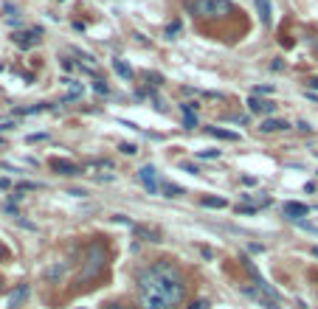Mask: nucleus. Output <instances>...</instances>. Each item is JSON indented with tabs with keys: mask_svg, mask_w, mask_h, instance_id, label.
Instances as JSON below:
<instances>
[{
	"mask_svg": "<svg viewBox=\"0 0 318 309\" xmlns=\"http://www.w3.org/2000/svg\"><path fill=\"white\" fill-rule=\"evenodd\" d=\"M25 298H28V284H17L12 292H9V309H17Z\"/></svg>",
	"mask_w": 318,
	"mask_h": 309,
	"instance_id": "obj_9",
	"label": "nucleus"
},
{
	"mask_svg": "<svg viewBox=\"0 0 318 309\" xmlns=\"http://www.w3.org/2000/svg\"><path fill=\"white\" fill-rule=\"evenodd\" d=\"M237 211H239V214H250V217H253V214H256L259 208H256V206H239Z\"/></svg>",
	"mask_w": 318,
	"mask_h": 309,
	"instance_id": "obj_26",
	"label": "nucleus"
},
{
	"mask_svg": "<svg viewBox=\"0 0 318 309\" xmlns=\"http://www.w3.org/2000/svg\"><path fill=\"white\" fill-rule=\"evenodd\" d=\"M82 93H85L82 82H68V96H65V102H76V99H82Z\"/></svg>",
	"mask_w": 318,
	"mask_h": 309,
	"instance_id": "obj_16",
	"label": "nucleus"
},
{
	"mask_svg": "<svg viewBox=\"0 0 318 309\" xmlns=\"http://www.w3.org/2000/svg\"><path fill=\"white\" fill-rule=\"evenodd\" d=\"M3 256H6V250H3V245H0V259H3Z\"/></svg>",
	"mask_w": 318,
	"mask_h": 309,
	"instance_id": "obj_38",
	"label": "nucleus"
},
{
	"mask_svg": "<svg viewBox=\"0 0 318 309\" xmlns=\"http://www.w3.org/2000/svg\"><path fill=\"white\" fill-rule=\"evenodd\" d=\"M96 169H113V163H110V161H96V163H91V172H96Z\"/></svg>",
	"mask_w": 318,
	"mask_h": 309,
	"instance_id": "obj_25",
	"label": "nucleus"
},
{
	"mask_svg": "<svg viewBox=\"0 0 318 309\" xmlns=\"http://www.w3.org/2000/svg\"><path fill=\"white\" fill-rule=\"evenodd\" d=\"M93 90H96V93H102V96H107V93H110V87H107V84H104L102 79H96V82H93Z\"/></svg>",
	"mask_w": 318,
	"mask_h": 309,
	"instance_id": "obj_23",
	"label": "nucleus"
},
{
	"mask_svg": "<svg viewBox=\"0 0 318 309\" xmlns=\"http://www.w3.org/2000/svg\"><path fill=\"white\" fill-rule=\"evenodd\" d=\"M107 309H121V307H118V304H110V307H107Z\"/></svg>",
	"mask_w": 318,
	"mask_h": 309,
	"instance_id": "obj_37",
	"label": "nucleus"
},
{
	"mask_svg": "<svg viewBox=\"0 0 318 309\" xmlns=\"http://www.w3.org/2000/svg\"><path fill=\"white\" fill-rule=\"evenodd\" d=\"M183 9L197 20H223L234 12L231 0H186Z\"/></svg>",
	"mask_w": 318,
	"mask_h": 309,
	"instance_id": "obj_3",
	"label": "nucleus"
},
{
	"mask_svg": "<svg viewBox=\"0 0 318 309\" xmlns=\"http://www.w3.org/2000/svg\"><path fill=\"white\" fill-rule=\"evenodd\" d=\"M253 3H256V12H259V20H262V25H271V0H253Z\"/></svg>",
	"mask_w": 318,
	"mask_h": 309,
	"instance_id": "obj_13",
	"label": "nucleus"
},
{
	"mask_svg": "<svg viewBox=\"0 0 318 309\" xmlns=\"http://www.w3.org/2000/svg\"><path fill=\"white\" fill-rule=\"evenodd\" d=\"M62 273H65V264H54V267H51V270H48V281H57V278H59V275H62Z\"/></svg>",
	"mask_w": 318,
	"mask_h": 309,
	"instance_id": "obj_21",
	"label": "nucleus"
},
{
	"mask_svg": "<svg viewBox=\"0 0 318 309\" xmlns=\"http://www.w3.org/2000/svg\"><path fill=\"white\" fill-rule=\"evenodd\" d=\"M6 188H12V180L9 177H0V191H6Z\"/></svg>",
	"mask_w": 318,
	"mask_h": 309,
	"instance_id": "obj_30",
	"label": "nucleus"
},
{
	"mask_svg": "<svg viewBox=\"0 0 318 309\" xmlns=\"http://www.w3.org/2000/svg\"><path fill=\"white\" fill-rule=\"evenodd\" d=\"M259 129L262 132H284V129H290V124L282 121V118H268V121H262Z\"/></svg>",
	"mask_w": 318,
	"mask_h": 309,
	"instance_id": "obj_11",
	"label": "nucleus"
},
{
	"mask_svg": "<svg viewBox=\"0 0 318 309\" xmlns=\"http://www.w3.org/2000/svg\"><path fill=\"white\" fill-rule=\"evenodd\" d=\"M239 292L245 298H250V301H256L262 309H282V301L279 298H273V295H268L265 289H259V287H248V284H242L239 287Z\"/></svg>",
	"mask_w": 318,
	"mask_h": 309,
	"instance_id": "obj_4",
	"label": "nucleus"
},
{
	"mask_svg": "<svg viewBox=\"0 0 318 309\" xmlns=\"http://www.w3.org/2000/svg\"><path fill=\"white\" fill-rule=\"evenodd\" d=\"M295 126H298V129H301V132H310V129H313V126L307 124V121H298V124H295Z\"/></svg>",
	"mask_w": 318,
	"mask_h": 309,
	"instance_id": "obj_34",
	"label": "nucleus"
},
{
	"mask_svg": "<svg viewBox=\"0 0 318 309\" xmlns=\"http://www.w3.org/2000/svg\"><path fill=\"white\" fill-rule=\"evenodd\" d=\"M248 110H250V113H273L276 104H273V102H262V99H253V96H250V99H248Z\"/></svg>",
	"mask_w": 318,
	"mask_h": 309,
	"instance_id": "obj_12",
	"label": "nucleus"
},
{
	"mask_svg": "<svg viewBox=\"0 0 318 309\" xmlns=\"http://www.w3.org/2000/svg\"><path fill=\"white\" fill-rule=\"evenodd\" d=\"M104 267H107V245H104V242H93V245L85 247L76 281H79V284H88L91 278H99V275H102Z\"/></svg>",
	"mask_w": 318,
	"mask_h": 309,
	"instance_id": "obj_2",
	"label": "nucleus"
},
{
	"mask_svg": "<svg viewBox=\"0 0 318 309\" xmlns=\"http://www.w3.org/2000/svg\"><path fill=\"white\" fill-rule=\"evenodd\" d=\"M310 87H316V90H318V79H313V82H310Z\"/></svg>",
	"mask_w": 318,
	"mask_h": 309,
	"instance_id": "obj_36",
	"label": "nucleus"
},
{
	"mask_svg": "<svg viewBox=\"0 0 318 309\" xmlns=\"http://www.w3.org/2000/svg\"><path fill=\"white\" fill-rule=\"evenodd\" d=\"M138 180L144 183L149 194H155L158 191V172H155V166H144V169H138Z\"/></svg>",
	"mask_w": 318,
	"mask_h": 309,
	"instance_id": "obj_6",
	"label": "nucleus"
},
{
	"mask_svg": "<svg viewBox=\"0 0 318 309\" xmlns=\"http://www.w3.org/2000/svg\"><path fill=\"white\" fill-rule=\"evenodd\" d=\"M253 93H273V87H271V84H259Z\"/></svg>",
	"mask_w": 318,
	"mask_h": 309,
	"instance_id": "obj_32",
	"label": "nucleus"
},
{
	"mask_svg": "<svg viewBox=\"0 0 318 309\" xmlns=\"http://www.w3.org/2000/svg\"><path fill=\"white\" fill-rule=\"evenodd\" d=\"M200 203H203V208H226L228 206V200H223V197H203Z\"/></svg>",
	"mask_w": 318,
	"mask_h": 309,
	"instance_id": "obj_18",
	"label": "nucleus"
},
{
	"mask_svg": "<svg viewBox=\"0 0 318 309\" xmlns=\"http://www.w3.org/2000/svg\"><path fill=\"white\" fill-rule=\"evenodd\" d=\"M310 214V208L304 206V203H284V217L293 219V222H298L301 217H307Z\"/></svg>",
	"mask_w": 318,
	"mask_h": 309,
	"instance_id": "obj_8",
	"label": "nucleus"
},
{
	"mask_svg": "<svg viewBox=\"0 0 318 309\" xmlns=\"http://www.w3.org/2000/svg\"><path fill=\"white\" fill-rule=\"evenodd\" d=\"M133 230H136L138 239H147V242H160V233L158 230L147 228V225H133Z\"/></svg>",
	"mask_w": 318,
	"mask_h": 309,
	"instance_id": "obj_14",
	"label": "nucleus"
},
{
	"mask_svg": "<svg viewBox=\"0 0 318 309\" xmlns=\"http://www.w3.org/2000/svg\"><path fill=\"white\" fill-rule=\"evenodd\" d=\"M118 149H121L124 155H136V152H138V146H133V144H121Z\"/></svg>",
	"mask_w": 318,
	"mask_h": 309,
	"instance_id": "obj_27",
	"label": "nucleus"
},
{
	"mask_svg": "<svg viewBox=\"0 0 318 309\" xmlns=\"http://www.w3.org/2000/svg\"><path fill=\"white\" fill-rule=\"evenodd\" d=\"M220 155H223L220 149H203V152H197V158H200V161H205V158H208V161H214V158H220Z\"/></svg>",
	"mask_w": 318,
	"mask_h": 309,
	"instance_id": "obj_22",
	"label": "nucleus"
},
{
	"mask_svg": "<svg viewBox=\"0 0 318 309\" xmlns=\"http://www.w3.org/2000/svg\"><path fill=\"white\" fill-rule=\"evenodd\" d=\"M205 132L214 135V138H220V141H228V144H237V141H239L237 132H231V129H220V126H205Z\"/></svg>",
	"mask_w": 318,
	"mask_h": 309,
	"instance_id": "obj_10",
	"label": "nucleus"
},
{
	"mask_svg": "<svg viewBox=\"0 0 318 309\" xmlns=\"http://www.w3.org/2000/svg\"><path fill=\"white\" fill-rule=\"evenodd\" d=\"M208 307H211L208 301H194V304H192V307H189V309H208Z\"/></svg>",
	"mask_w": 318,
	"mask_h": 309,
	"instance_id": "obj_29",
	"label": "nucleus"
},
{
	"mask_svg": "<svg viewBox=\"0 0 318 309\" xmlns=\"http://www.w3.org/2000/svg\"><path fill=\"white\" fill-rule=\"evenodd\" d=\"M37 188H43V183H31V180L17 183V191H20V194H25V191H37Z\"/></svg>",
	"mask_w": 318,
	"mask_h": 309,
	"instance_id": "obj_20",
	"label": "nucleus"
},
{
	"mask_svg": "<svg viewBox=\"0 0 318 309\" xmlns=\"http://www.w3.org/2000/svg\"><path fill=\"white\" fill-rule=\"evenodd\" d=\"M54 104H34V107H25V110H17V115H37V113H45L51 110Z\"/></svg>",
	"mask_w": 318,
	"mask_h": 309,
	"instance_id": "obj_19",
	"label": "nucleus"
},
{
	"mask_svg": "<svg viewBox=\"0 0 318 309\" xmlns=\"http://www.w3.org/2000/svg\"><path fill=\"white\" fill-rule=\"evenodd\" d=\"M40 34H43V28H31V31H17V34H12L14 45L17 48H34L37 42H40Z\"/></svg>",
	"mask_w": 318,
	"mask_h": 309,
	"instance_id": "obj_5",
	"label": "nucleus"
},
{
	"mask_svg": "<svg viewBox=\"0 0 318 309\" xmlns=\"http://www.w3.org/2000/svg\"><path fill=\"white\" fill-rule=\"evenodd\" d=\"M313 256H316V259H318V247H313Z\"/></svg>",
	"mask_w": 318,
	"mask_h": 309,
	"instance_id": "obj_39",
	"label": "nucleus"
},
{
	"mask_svg": "<svg viewBox=\"0 0 318 309\" xmlns=\"http://www.w3.org/2000/svg\"><path fill=\"white\" fill-rule=\"evenodd\" d=\"M178 31H181V23H172L169 28H166V37H175Z\"/></svg>",
	"mask_w": 318,
	"mask_h": 309,
	"instance_id": "obj_28",
	"label": "nucleus"
},
{
	"mask_svg": "<svg viewBox=\"0 0 318 309\" xmlns=\"http://www.w3.org/2000/svg\"><path fill=\"white\" fill-rule=\"evenodd\" d=\"M62 68H65V70H70V73H73V70H76V65H73L70 59H62Z\"/></svg>",
	"mask_w": 318,
	"mask_h": 309,
	"instance_id": "obj_31",
	"label": "nucleus"
},
{
	"mask_svg": "<svg viewBox=\"0 0 318 309\" xmlns=\"http://www.w3.org/2000/svg\"><path fill=\"white\" fill-rule=\"evenodd\" d=\"M48 166H51L57 174H70V177L82 174L79 166H76V163H70V161H65V158H51V161H48Z\"/></svg>",
	"mask_w": 318,
	"mask_h": 309,
	"instance_id": "obj_7",
	"label": "nucleus"
},
{
	"mask_svg": "<svg viewBox=\"0 0 318 309\" xmlns=\"http://www.w3.org/2000/svg\"><path fill=\"white\" fill-rule=\"evenodd\" d=\"M183 169H186V172H192V174H200V172H197V166H194V163H183Z\"/></svg>",
	"mask_w": 318,
	"mask_h": 309,
	"instance_id": "obj_33",
	"label": "nucleus"
},
{
	"mask_svg": "<svg viewBox=\"0 0 318 309\" xmlns=\"http://www.w3.org/2000/svg\"><path fill=\"white\" fill-rule=\"evenodd\" d=\"M242 183H245V185H256V177H248V174H245V177H242Z\"/></svg>",
	"mask_w": 318,
	"mask_h": 309,
	"instance_id": "obj_35",
	"label": "nucleus"
},
{
	"mask_svg": "<svg viewBox=\"0 0 318 309\" xmlns=\"http://www.w3.org/2000/svg\"><path fill=\"white\" fill-rule=\"evenodd\" d=\"M183 124H186V129L197 126V118H194V113H183Z\"/></svg>",
	"mask_w": 318,
	"mask_h": 309,
	"instance_id": "obj_24",
	"label": "nucleus"
},
{
	"mask_svg": "<svg viewBox=\"0 0 318 309\" xmlns=\"http://www.w3.org/2000/svg\"><path fill=\"white\" fill-rule=\"evenodd\" d=\"M138 307L141 309H175L186 298L183 273L169 262H155L138 270Z\"/></svg>",
	"mask_w": 318,
	"mask_h": 309,
	"instance_id": "obj_1",
	"label": "nucleus"
},
{
	"mask_svg": "<svg viewBox=\"0 0 318 309\" xmlns=\"http://www.w3.org/2000/svg\"><path fill=\"white\" fill-rule=\"evenodd\" d=\"M113 70L121 76V79H133V70H130V65H127V62H121V59H113Z\"/></svg>",
	"mask_w": 318,
	"mask_h": 309,
	"instance_id": "obj_17",
	"label": "nucleus"
},
{
	"mask_svg": "<svg viewBox=\"0 0 318 309\" xmlns=\"http://www.w3.org/2000/svg\"><path fill=\"white\" fill-rule=\"evenodd\" d=\"M158 191H160L163 197H169V200L186 194V188H181V185H175V183H158Z\"/></svg>",
	"mask_w": 318,
	"mask_h": 309,
	"instance_id": "obj_15",
	"label": "nucleus"
}]
</instances>
